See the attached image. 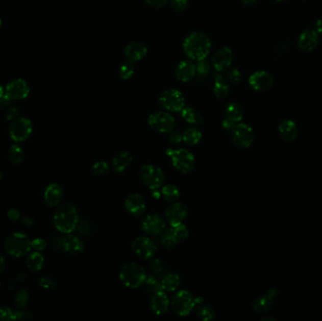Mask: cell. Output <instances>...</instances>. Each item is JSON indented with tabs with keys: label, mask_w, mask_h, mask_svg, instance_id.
<instances>
[{
	"label": "cell",
	"mask_w": 322,
	"mask_h": 321,
	"mask_svg": "<svg viewBox=\"0 0 322 321\" xmlns=\"http://www.w3.org/2000/svg\"><path fill=\"white\" fill-rule=\"evenodd\" d=\"M189 236L188 227L181 224L176 226H170V228L163 231L160 242L165 248L172 249L175 248L178 243L186 240Z\"/></svg>",
	"instance_id": "obj_7"
},
{
	"label": "cell",
	"mask_w": 322,
	"mask_h": 321,
	"mask_svg": "<svg viewBox=\"0 0 322 321\" xmlns=\"http://www.w3.org/2000/svg\"><path fill=\"white\" fill-rule=\"evenodd\" d=\"M186 55L193 61L205 60L211 50L209 38L201 32H193L186 38L184 44Z\"/></svg>",
	"instance_id": "obj_1"
},
{
	"label": "cell",
	"mask_w": 322,
	"mask_h": 321,
	"mask_svg": "<svg viewBox=\"0 0 322 321\" xmlns=\"http://www.w3.org/2000/svg\"><path fill=\"white\" fill-rule=\"evenodd\" d=\"M146 278L145 269L136 263L127 264L120 271L121 282L130 288H137L143 285Z\"/></svg>",
	"instance_id": "obj_4"
},
{
	"label": "cell",
	"mask_w": 322,
	"mask_h": 321,
	"mask_svg": "<svg viewBox=\"0 0 322 321\" xmlns=\"http://www.w3.org/2000/svg\"><path fill=\"white\" fill-rule=\"evenodd\" d=\"M177 78L182 82H187L193 79L196 73V65L191 61H181L177 68Z\"/></svg>",
	"instance_id": "obj_27"
},
{
	"label": "cell",
	"mask_w": 322,
	"mask_h": 321,
	"mask_svg": "<svg viewBox=\"0 0 322 321\" xmlns=\"http://www.w3.org/2000/svg\"><path fill=\"white\" fill-rule=\"evenodd\" d=\"M245 4L247 5H251V4H254L256 2V0H242Z\"/></svg>",
	"instance_id": "obj_57"
},
{
	"label": "cell",
	"mask_w": 322,
	"mask_h": 321,
	"mask_svg": "<svg viewBox=\"0 0 322 321\" xmlns=\"http://www.w3.org/2000/svg\"><path fill=\"white\" fill-rule=\"evenodd\" d=\"M131 248L134 253L143 259H151L157 252V246L151 238L146 236L137 237L134 240Z\"/></svg>",
	"instance_id": "obj_13"
},
{
	"label": "cell",
	"mask_w": 322,
	"mask_h": 321,
	"mask_svg": "<svg viewBox=\"0 0 322 321\" xmlns=\"http://www.w3.org/2000/svg\"><path fill=\"white\" fill-rule=\"evenodd\" d=\"M203 303V298H195L189 291L180 290L172 297L171 308L178 315L186 316L190 314L196 305Z\"/></svg>",
	"instance_id": "obj_3"
},
{
	"label": "cell",
	"mask_w": 322,
	"mask_h": 321,
	"mask_svg": "<svg viewBox=\"0 0 322 321\" xmlns=\"http://www.w3.org/2000/svg\"><path fill=\"white\" fill-rule=\"evenodd\" d=\"M187 215H188L187 206H184L180 203H176L167 208L165 212V218H166V221L170 224V226H176V225H181L184 219L187 217Z\"/></svg>",
	"instance_id": "obj_16"
},
{
	"label": "cell",
	"mask_w": 322,
	"mask_h": 321,
	"mask_svg": "<svg viewBox=\"0 0 322 321\" xmlns=\"http://www.w3.org/2000/svg\"><path fill=\"white\" fill-rule=\"evenodd\" d=\"M318 43V33L315 31H305L299 39V46L304 51H311Z\"/></svg>",
	"instance_id": "obj_26"
},
{
	"label": "cell",
	"mask_w": 322,
	"mask_h": 321,
	"mask_svg": "<svg viewBox=\"0 0 322 321\" xmlns=\"http://www.w3.org/2000/svg\"><path fill=\"white\" fill-rule=\"evenodd\" d=\"M277 291L275 289H270L266 295L257 298L253 303V307L256 313L260 314L263 312H266L270 308L271 304L274 303V298L277 296Z\"/></svg>",
	"instance_id": "obj_25"
},
{
	"label": "cell",
	"mask_w": 322,
	"mask_h": 321,
	"mask_svg": "<svg viewBox=\"0 0 322 321\" xmlns=\"http://www.w3.org/2000/svg\"><path fill=\"white\" fill-rule=\"evenodd\" d=\"M170 143L178 144L183 140V135L179 131H171L169 136Z\"/></svg>",
	"instance_id": "obj_48"
},
{
	"label": "cell",
	"mask_w": 322,
	"mask_h": 321,
	"mask_svg": "<svg viewBox=\"0 0 322 321\" xmlns=\"http://www.w3.org/2000/svg\"><path fill=\"white\" fill-rule=\"evenodd\" d=\"M141 181L146 187L152 190H157L164 182V172L162 169L155 165H145L140 171Z\"/></svg>",
	"instance_id": "obj_8"
},
{
	"label": "cell",
	"mask_w": 322,
	"mask_h": 321,
	"mask_svg": "<svg viewBox=\"0 0 322 321\" xmlns=\"http://www.w3.org/2000/svg\"><path fill=\"white\" fill-rule=\"evenodd\" d=\"M232 139L237 147L248 148L254 141L253 129L248 125L239 122L232 129Z\"/></svg>",
	"instance_id": "obj_12"
},
{
	"label": "cell",
	"mask_w": 322,
	"mask_h": 321,
	"mask_svg": "<svg viewBox=\"0 0 322 321\" xmlns=\"http://www.w3.org/2000/svg\"><path fill=\"white\" fill-rule=\"evenodd\" d=\"M183 135V141L189 145H196L202 139V132L197 128H190L186 129Z\"/></svg>",
	"instance_id": "obj_34"
},
{
	"label": "cell",
	"mask_w": 322,
	"mask_h": 321,
	"mask_svg": "<svg viewBox=\"0 0 322 321\" xmlns=\"http://www.w3.org/2000/svg\"><path fill=\"white\" fill-rule=\"evenodd\" d=\"M32 122L27 118H16L10 127V137L15 142L24 141L32 132Z\"/></svg>",
	"instance_id": "obj_9"
},
{
	"label": "cell",
	"mask_w": 322,
	"mask_h": 321,
	"mask_svg": "<svg viewBox=\"0 0 322 321\" xmlns=\"http://www.w3.org/2000/svg\"><path fill=\"white\" fill-rule=\"evenodd\" d=\"M43 264H44V258L43 255H41L39 252L31 253V255L28 256L27 259V266L31 269V271H39L42 269Z\"/></svg>",
	"instance_id": "obj_32"
},
{
	"label": "cell",
	"mask_w": 322,
	"mask_h": 321,
	"mask_svg": "<svg viewBox=\"0 0 322 321\" xmlns=\"http://www.w3.org/2000/svg\"><path fill=\"white\" fill-rule=\"evenodd\" d=\"M159 103L166 110L177 112L185 108V98L182 93L177 90H168L160 95Z\"/></svg>",
	"instance_id": "obj_10"
},
{
	"label": "cell",
	"mask_w": 322,
	"mask_h": 321,
	"mask_svg": "<svg viewBox=\"0 0 322 321\" xmlns=\"http://www.w3.org/2000/svg\"><path fill=\"white\" fill-rule=\"evenodd\" d=\"M169 305H170V301L164 291H158L157 293L153 294L151 301H150V306L156 315H160L165 314L169 309Z\"/></svg>",
	"instance_id": "obj_20"
},
{
	"label": "cell",
	"mask_w": 322,
	"mask_h": 321,
	"mask_svg": "<svg viewBox=\"0 0 322 321\" xmlns=\"http://www.w3.org/2000/svg\"><path fill=\"white\" fill-rule=\"evenodd\" d=\"M210 71V64L206 60H202L198 61L196 65V73H199L200 76H206Z\"/></svg>",
	"instance_id": "obj_44"
},
{
	"label": "cell",
	"mask_w": 322,
	"mask_h": 321,
	"mask_svg": "<svg viewBox=\"0 0 322 321\" xmlns=\"http://www.w3.org/2000/svg\"><path fill=\"white\" fill-rule=\"evenodd\" d=\"M141 229L148 235L157 236L166 229V220L158 215H147L141 221Z\"/></svg>",
	"instance_id": "obj_14"
},
{
	"label": "cell",
	"mask_w": 322,
	"mask_h": 321,
	"mask_svg": "<svg viewBox=\"0 0 322 321\" xmlns=\"http://www.w3.org/2000/svg\"><path fill=\"white\" fill-rule=\"evenodd\" d=\"M11 100H12V99H11L10 97L7 96L6 94L2 95V96L0 97V108L2 109V108L8 107V106L10 105Z\"/></svg>",
	"instance_id": "obj_53"
},
{
	"label": "cell",
	"mask_w": 322,
	"mask_h": 321,
	"mask_svg": "<svg viewBox=\"0 0 322 321\" xmlns=\"http://www.w3.org/2000/svg\"><path fill=\"white\" fill-rule=\"evenodd\" d=\"M227 79L232 82V83H237L241 80V73L237 70V69H233L228 75H227Z\"/></svg>",
	"instance_id": "obj_47"
},
{
	"label": "cell",
	"mask_w": 322,
	"mask_h": 321,
	"mask_svg": "<svg viewBox=\"0 0 322 321\" xmlns=\"http://www.w3.org/2000/svg\"><path fill=\"white\" fill-rule=\"evenodd\" d=\"M27 315L28 313H26L24 311H15L9 307L0 306V320H18V319L24 318Z\"/></svg>",
	"instance_id": "obj_30"
},
{
	"label": "cell",
	"mask_w": 322,
	"mask_h": 321,
	"mask_svg": "<svg viewBox=\"0 0 322 321\" xmlns=\"http://www.w3.org/2000/svg\"><path fill=\"white\" fill-rule=\"evenodd\" d=\"M23 223H24V225H28V226H31V225H33V219L30 218V217H26L23 219Z\"/></svg>",
	"instance_id": "obj_56"
},
{
	"label": "cell",
	"mask_w": 322,
	"mask_h": 321,
	"mask_svg": "<svg viewBox=\"0 0 322 321\" xmlns=\"http://www.w3.org/2000/svg\"><path fill=\"white\" fill-rule=\"evenodd\" d=\"M63 196V189L60 185L50 184L44 191V201L49 206H57L61 203Z\"/></svg>",
	"instance_id": "obj_24"
},
{
	"label": "cell",
	"mask_w": 322,
	"mask_h": 321,
	"mask_svg": "<svg viewBox=\"0 0 322 321\" xmlns=\"http://www.w3.org/2000/svg\"><path fill=\"white\" fill-rule=\"evenodd\" d=\"M150 267L153 273L156 275H163L165 271V267L163 263L159 259H154L150 264Z\"/></svg>",
	"instance_id": "obj_43"
},
{
	"label": "cell",
	"mask_w": 322,
	"mask_h": 321,
	"mask_svg": "<svg viewBox=\"0 0 322 321\" xmlns=\"http://www.w3.org/2000/svg\"><path fill=\"white\" fill-rule=\"evenodd\" d=\"M1 178H2V174H1V171H0V180H1Z\"/></svg>",
	"instance_id": "obj_59"
},
{
	"label": "cell",
	"mask_w": 322,
	"mask_h": 321,
	"mask_svg": "<svg viewBox=\"0 0 322 321\" xmlns=\"http://www.w3.org/2000/svg\"><path fill=\"white\" fill-rule=\"evenodd\" d=\"M197 310L198 317L204 321L211 320L215 317V311L209 305H199Z\"/></svg>",
	"instance_id": "obj_39"
},
{
	"label": "cell",
	"mask_w": 322,
	"mask_h": 321,
	"mask_svg": "<svg viewBox=\"0 0 322 321\" xmlns=\"http://www.w3.org/2000/svg\"><path fill=\"white\" fill-rule=\"evenodd\" d=\"M30 93V87L24 79H15L10 82L5 89V94L11 99H24Z\"/></svg>",
	"instance_id": "obj_17"
},
{
	"label": "cell",
	"mask_w": 322,
	"mask_h": 321,
	"mask_svg": "<svg viewBox=\"0 0 322 321\" xmlns=\"http://www.w3.org/2000/svg\"><path fill=\"white\" fill-rule=\"evenodd\" d=\"M144 1L148 5L154 8H160V7L164 6L169 0H144Z\"/></svg>",
	"instance_id": "obj_51"
},
{
	"label": "cell",
	"mask_w": 322,
	"mask_h": 321,
	"mask_svg": "<svg viewBox=\"0 0 322 321\" xmlns=\"http://www.w3.org/2000/svg\"><path fill=\"white\" fill-rule=\"evenodd\" d=\"M143 285L145 287L146 292L149 294H152V295L158 291L163 290L161 282L156 276H153V275L147 276Z\"/></svg>",
	"instance_id": "obj_36"
},
{
	"label": "cell",
	"mask_w": 322,
	"mask_h": 321,
	"mask_svg": "<svg viewBox=\"0 0 322 321\" xmlns=\"http://www.w3.org/2000/svg\"><path fill=\"white\" fill-rule=\"evenodd\" d=\"M189 0H171V7L177 12H183L188 6Z\"/></svg>",
	"instance_id": "obj_46"
},
{
	"label": "cell",
	"mask_w": 322,
	"mask_h": 321,
	"mask_svg": "<svg viewBox=\"0 0 322 321\" xmlns=\"http://www.w3.org/2000/svg\"><path fill=\"white\" fill-rule=\"evenodd\" d=\"M249 83L251 87L257 91H264L268 90L273 84L274 79L267 72H256L250 77Z\"/></svg>",
	"instance_id": "obj_18"
},
{
	"label": "cell",
	"mask_w": 322,
	"mask_h": 321,
	"mask_svg": "<svg viewBox=\"0 0 322 321\" xmlns=\"http://www.w3.org/2000/svg\"><path fill=\"white\" fill-rule=\"evenodd\" d=\"M40 285L44 289H52L55 286V283L49 277H43L40 280Z\"/></svg>",
	"instance_id": "obj_49"
},
{
	"label": "cell",
	"mask_w": 322,
	"mask_h": 321,
	"mask_svg": "<svg viewBox=\"0 0 322 321\" xmlns=\"http://www.w3.org/2000/svg\"><path fill=\"white\" fill-rule=\"evenodd\" d=\"M18 114V109L15 108V107H12V108H10L7 110L6 119L9 120V121H13V120H15L17 118Z\"/></svg>",
	"instance_id": "obj_50"
},
{
	"label": "cell",
	"mask_w": 322,
	"mask_h": 321,
	"mask_svg": "<svg viewBox=\"0 0 322 321\" xmlns=\"http://www.w3.org/2000/svg\"><path fill=\"white\" fill-rule=\"evenodd\" d=\"M180 285V277L177 273L166 274L161 280V285L163 290L175 291Z\"/></svg>",
	"instance_id": "obj_31"
},
{
	"label": "cell",
	"mask_w": 322,
	"mask_h": 321,
	"mask_svg": "<svg viewBox=\"0 0 322 321\" xmlns=\"http://www.w3.org/2000/svg\"><path fill=\"white\" fill-rule=\"evenodd\" d=\"M4 94H5V90H4V88L2 86L0 85V97L4 95Z\"/></svg>",
	"instance_id": "obj_58"
},
{
	"label": "cell",
	"mask_w": 322,
	"mask_h": 321,
	"mask_svg": "<svg viewBox=\"0 0 322 321\" xmlns=\"http://www.w3.org/2000/svg\"><path fill=\"white\" fill-rule=\"evenodd\" d=\"M0 27H1V20H0Z\"/></svg>",
	"instance_id": "obj_61"
},
{
	"label": "cell",
	"mask_w": 322,
	"mask_h": 321,
	"mask_svg": "<svg viewBox=\"0 0 322 321\" xmlns=\"http://www.w3.org/2000/svg\"><path fill=\"white\" fill-rule=\"evenodd\" d=\"M46 247V242L43 238H35L31 240V249H33L35 252H42Z\"/></svg>",
	"instance_id": "obj_45"
},
{
	"label": "cell",
	"mask_w": 322,
	"mask_h": 321,
	"mask_svg": "<svg viewBox=\"0 0 322 321\" xmlns=\"http://www.w3.org/2000/svg\"><path fill=\"white\" fill-rule=\"evenodd\" d=\"M8 217L10 219H12V220H17L21 217V215H20V212H19L17 209H14V208H12V209H10L9 210V212H8Z\"/></svg>",
	"instance_id": "obj_52"
},
{
	"label": "cell",
	"mask_w": 322,
	"mask_h": 321,
	"mask_svg": "<svg viewBox=\"0 0 322 321\" xmlns=\"http://www.w3.org/2000/svg\"><path fill=\"white\" fill-rule=\"evenodd\" d=\"M29 302V293L26 289L19 290L15 297V304L18 308H24Z\"/></svg>",
	"instance_id": "obj_40"
},
{
	"label": "cell",
	"mask_w": 322,
	"mask_h": 321,
	"mask_svg": "<svg viewBox=\"0 0 322 321\" xmlns=\"http://www.w3.org/2000/svg\"><path fill=\"white\" fill-rule=\"evenodd\" d=\"M316 30L317 33H322V19L316 22Z\"/></svg>",
	"instance_id": "obj_54"
},
{
	"label": "cell",
	"mask_w": 322,
	"mask_h": 321,
	"mask_svg": "<svg viewBox=\"0 0 322 321\" xmlns=\"http://www.w3.org/2000/svg\"><path fill=\"white\" fill-rule=\"evenodd\" d=\"M5 249L13 257H23L31 252V241L24 234L14 233L7 237Z\"/></svg>",
	"instance_id": "obj_6"
},
{
	"label": "cell",
	"mask_w": 322,
	"mask_h": 321,
	"mask_svg": "<svg viewBox=\"0 0 322 321\" xmlns=\"http://www.w3.org/2000/svg\"><path fill=\"white\" fill-rule=\"evenodd\" d=\"M132 162V156L128 152H121L113 158L112 166L117 172H123Z\"/></svg>",
	"instance_id": "obj_29"
},
{
	"label": "cell",
	"mask_w": 322,
	"mask_h": 321,
	"mask_svg": "<svg viewBox=\"0 0 322 321\" xmlns=\"http://www.w3.org/2000/svg\"><path fill=\"white\" fill-rule=\"evenodd\" d=\"M4 268H5V260H4V257L0 255V273L4 270Z\"/></svg>",
	"instance_id": "obj_55"
},
{
	"label": "cell",
	"mask_w": 322,
	"mask_h": 321,
	"mask_svg": "<svg viewBox=\"0 0 322 321\" xmlns=\"http://www.w3.org/2000/svg\"><path fill=\"white\" fill-rule=\"evenodd\" d=\"M134 67L131 65V63H128V64H123L121 69H120V77L122 79H131L133 77Z\"/></svg>",
	"instance_id": "obj_42"
},
{
	"label": "cell",
	"mask_w": 322,
	"mask_h": 321,
	"mask_svg": "<svg viewBox=\"0 0 322 321\" xmlns=\"http://www.w3.org/2000/svg\"><path fill=\"white\" fill-rule=\"evenodd\" d=\"M296 124L291 120L283 121L279 126V133L282 139L286 141H293L297 137Z\"/></svg>",
	"instance_id": "obj_28"
},
{
	"label": "cell",
	"mask_w": 322,
	"mask_h": 321,
	"mask_svg": "<svg viewBox=\"0 0 322 321\" xmlns=\"http://www.w3.org/2000/svg\"><path fill=\"white\" fill-rule=\"evenodd\" d=\"M53 221L57 230L63 234H71L77 229L79 223L76 206L72 204H63L57 209Z\"/></svg>",
	"instance_id": "obj_2"
},
{
	"label": "cell",
	"mask_w": 322,
	"mask_h": 321,
	"mask_svg": "<svg viewBox=\"0 0 322 321\" xmlns=\"http://www.w3.org/2000/svg\"><path fill=\"white\" fill-rule=\"evenodd\" d=\"M149 126L160 133H170L176 126V120L167 112H156L148 119Z\"/></svg>",
	"instance_id": "obj_11"
},
{
	"label": "cell",
	"mask_w": 322,
	"mask_h": 321,
	"mask_svg": "<svg viewBox=\"0 0 322 321\" xmlns=\"http://www.w3.org/2000/svg\"><path fill=\"white\" fill-rule=\"evenodd\" d=\"M9 157L13 164H20L24 159V151L18 144H13L10 148Z\"/></svg>",
	"instance_id": "obj_38"
},
{
	"label": "cell",
	"mask_w": 322,
	"mask_h": 321,
	"mask_svg": "<svg viewBox=\"0 0 322 321\" xmlns=\"http://www.w3.org/2000/svg\"><path fill=\"white\" fill-rule=\"evenodd\" d=\"M276 1H283V0H276Z\"/></svg>",
	"instance_id": "obj_60"
},
{
	"label": "cell",
	"mask_w": 322,
	"mask_h": 321,
	"mask_svg": "<svg viewBox=\"0 0 322 321\" xmlns=\"http://www.w3.org/2000/svg\"><path fill=\"white\" fill-rule=\"evenodd\" d=\"M161 195L165 200L168 202H175L179 199L180 191L174 185H166L161 189Z\"/></svg>",
	"instance_id": "obj_37"
},
{
	"label": "cell",
	"mask_w": 322,
	"mask_h": 321,
	"mask_svg": "<svg viewBox=\"0 0 322 321\" xmlns=\"http://www.w3.org/2000/svg\"><path fill=\"white\" fill-rule=\"evenodd\" d=\"M243 117V111L237 103L229 104L225 110V117L222 121V127L226 130H232L239 124Z\"/></svg>",
	"instance_id": "obj_15"
},
{
	"label": "cell",
	"mask_w": 322,
	"mask_h": 321,
	"mask_svg": "<svg viewBox=\"0 0 322 321\" xmlns=\"http://www.w3.org/2000/svg\"><path fill=\"white\" fill-rule=\"evenodd\" d=\"M61 247L67 253L73 255V254H79L83 252L84 244L78 236L68 235L61 238Z\"/></svg>",
	"instance_id": "obj_23"
},
{
	"label": "cell",
	"mask_w": 322,
	"mask_h": 321,
	"mask_svg": "<svg viewBox=\"0 0 322 321\" xmlns=\"http://www.w3.org/2000/svg\"><path fill=\"white\" fill-rule=\"evenodd\" d=\"M229 84L228 81L221 76L218 75L215 79L214 83V93L218 98H222L228 94Z\"/></svg>",
	"instance_id": "obj_33"
},
{
	"label": "cell",
	"mask_w": 322,
	"mask_h": 321,
	"mask_svg": "<svg viewBox=\"0 0 322 321\" xmlns=\"http://www.w3.org/2000/svg\"><path fill=\"white\" fill-rule=\"evenodd\" d=\"M233 52L228 47H222L213 56L212 64L218 72H222L231 65Z\"/></svg>",
	"instance_id": "obj_19"
},
{
	"label": "cell",
	"mask_w": 322,
	"mask_h": 321,
	"mask_svg": "<svg viewBox=\"0 0 322 321\" xmlns=\"http://www.w3.org/2000/svg\"><path fill=\"white\" fill-rule=\"evenodd\" d=\"M181 116H182L183 119L186 121H188L189 124H192V125H198L202 122V116L200 115V113L193 109V108H184L181 110Z\"/></svg>",
	"instance_id": "obj_35"
},
{
	"label": "cell",
	"mask_w": 322,
	"mask_h": 321,
	"mask_svg": "<svg viewBox=\"0 0 322 321\" xmlns=\"http://www.w3.org/2000/svg\"><path fill=\"white\" fill-rule=\"evenodd\" d=\"M91 170L94 175L101 176V175L107 174L110 170V167H109V164L107 163L106 161H98L96 163L93 164Z\"/></svg>",
	"instance_id": "obj_41"
},
{
	"label": "cell",
	"mask_w": 322,
	"mask_h": 321,
	"mask_svg": "<svg viewBox=\"0 0 322 321\" xmlns=\"http://www.w3.org/2000/svg\"><path fill=\"white\" fill-rule=\"evenodd\" d=\"M147 54V48L143 43H131L125 49V56L129 63H135L142 60Z\"/></svg>",
	"instance_id": "obj_22"
},
{
	"label": "cell",
	"mask_w": 322,
	"mask_h": 321,
	"mask_svg": "<svg viewBox=\"0 0 322 321\" xmlns=\"http://www.w3.org/2000/svg\"><path fill=\"white\" fill-rule=\"evenodd\" d=\"M167 156L170 158L171 163L177 170L183 174H189L195 167L193 154L187 149H168Z\"/></svg>",
	"instance_id": "obj_5"
},
{
	"label": "cell",
	"mask_w": 322,
	"mask_h": 321,
	"mask_svg": "<svg viewBox=\"0 0 322 321\" xmlns=\"http://www.w3.org/2000/svg\"><path fill=\"white\" fill-rule=\"evenodd\" d=\"M125 206L130 214L134 216H140L145 211V201L140 194H131L127 198Z\"/></svg>",
	"instance_id": "obj_21"
}]
</instances>
